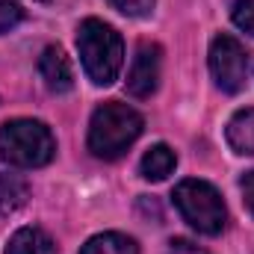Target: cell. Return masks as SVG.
Returning a JSON list of instances; mask_svg holds the SVG:
<instances>
[{
  "instance_id": "obj_1",
  "label": "cell",
  "mask_w": 254,
  "mask_h": 254,
  "mask_svg": "<svg viewBox=\"0 0 254 254\" xmlns=\"http://www.w3.org/2000/svg\"><path fill=\"white\" fill-rule=\"evenodd\" d=\"M77 51H80L83 71L89 74V80L95 86L116 83V77L125 65V42L116 27H110L98 18H86L77 30Z\"/></svg>"
},
{
  "instance_id": "obj_2",
  "label": "cell",
  "mask_w": 254,
  "mask_h": 254,
  "mask_svg": "<svg viewBox=\"0 0 254 254\" xmlns=\"http://www.w3.org/2000/svg\"><path fill=\"white\" fill-rule=\"evenodd\" d=\"M142 116L122 101H107L95 110L89 125V151L101 160H116L139 139L142 133Z\"/></svg>"
},
{
  "instance_id": "obj_3",
  "label": "cell",
  "mask_w": 254,
  "mask_h": 254,
  "mask_svg": "<svg viewBox=\"0 0 254 254\" xmlns=\"http://www.w3.org/2000/svg\"><path fill=\"white\" fill-rule=\"evenodd\" d=\"M57 154V139L51 127L36 119H15L0 127V160L15 169L48 166Z\"/></svg>"
},
{
  "instance_id": "obj_4",
  "label": "cell",
  "mask_w": 254,
  "mask_h": 254,
  "mask_svg": "<svg viewBox=\"0 0 254 254\" xmlns=\"http://www.w3.org/2000/svg\"><path fill=\"white\" fill-rule=\"evenodd\" d=\"M175 207L181 210L184 222H190L198 234H222L225 222H228V210H225V201L222 195L216 192L213 184L207 181H181L175 187Z\"/></svg>"
},
{
  "instance_id": "obj_5",
  "label": "cell",
  "mask_w": 254,
  "mask_h": 254,
  "mask_svg": "<svg viewBox=\"0 0 254 254\" xmlns=\"http://www.w3.org/2000/svg\"><path fill=\"white\" fill-rule=\"evenodd\" d=\"M210 74L216 86L228 95H237L249 77V54L234 36H216L210 45Z\"/></svg>"
},
{
  "instance_id": "obj_6",
  "label": "cell",
  "mask_w": 254,
  "mask_h": 254,
  "mask_svg": "<svg viewBox=\"0 0 254 254\" xmlns=\"http://www.w3.org/2000/svg\"><path fill=\"white\" fill-rule=\"evenodd\" d=\"M160 68H163V51L160 45H139L130 74H127V92L133 98H151L157 83H160Z\"/></svg>"
},
{
  "instance_id": "obj_7",
  "label": "cell",
  "mask_w": 254,
  "mask_h": 254,
  "mask_svg": "<svg viewBox=\"0 0 254 254\" xmlns=\"http://www.w3.org/2000/svg\"><path fill=\"white\" fill-rule=\"evenodd\" d=\"M39 74L45 80V86L57 95H65L74 89V71H71V63L60 48H45L42 57H39Z\"/></svg>"
},
{
  "instance_id": "obj_8",
  "label": "cell",
  "mask_w": 254,
  "mask_h": 254,
  "mask_svg": "<svg viewBox=\"0 0 254 254\" xmlns=\"http://www.w3.org/2000/svg\"><path fill=\"white\" fill-rule=\"evenodd\" d=\"M6 254H57V243L51 240L48 231L30 225V228H21L12 234Z\"/></svg>"
},
{
  "instance_id": "obj_9",
  "label": "cell",
  "mask_w": 254,
  "mask_h": 254,
  "mask_svg": "<svg viewBox=\"0 0 254 254\" xmlns=\"http://www.w3.org/2000/svg\"><path fill=\"white\" fill-rule=\"evenodd\" d=\"M225 136H228V145H231L237 154L252 157L254 154V107L240 110V113L228 122Z\"/></svg>"
},
{
  "instance_id": "obj_10",
  "label": "cell",
  "mask_w": 254,
  "mask_h": 254,
  "mask_svg": "<svg viewBox=\"0 0 254 254\" xmlns=\"http://www.w3.org/2000/svg\"><path fill=\"white\" fill-rule=\"evenodd\" d=\"M175 166H178V157H175V151H172L169 145H154V148H148L145 157H142V163H139L145 181H166V178L175 172Z\"/></svg>"
},
{
  "instance_id": "obj_11",
  "label": "cell",
  "mask_w": 254,
  "mask_h": 254,
  "mask_svg": "<svg viewBox=\"0 0 254 254\" xmlns=\"http://www.w3.org/2000/svg\"><path fill=\"white\" fill-rule=\"evenodd\" d=\"M27 181L24 178H18V175H3L0 172V219L3 216H12L18 207H24V201H27Z\"/></svg>"
},
{
  "instance_id": "obj_12",
  "label": "cell",
  "mask_w": 254,
  "mask_h": 254,
  "mask_svg": "<svg viewBox=\"0 0 254 254\" xmlns=\"http://www.w3.org/2000/svg\"><path fill=\"white\" fill-rule=\"evenodd\" d=\"M80 254H139V249H136V243H133L130 237L110 231V234L92 237V240L80 249Z\"/></svg>"
},
{
  "instance_id": "obj_13",
  "label": "cell",
  "mask_w": 254,
  "mask_h": 254,
  "mask_svg": "<svg viewBox=\"0 0 254 254\" xmlns=\"http://www.w3.org/2000/svg\"><path fill=\"white\" fill-rule=\"evenodd\" d=\"M231 18H234V24H237L243 33L254 36V0H237Z\"/></svg>"
},
{
  "instance_id": "obj_14",
  "label": "cell",
  "mask_w": 254,
  "mask_h": 254,
  "mask_svg": "<svg viewBox=\"0 0 254 254\" xmlns=\"http://www.w3.org/2000/svg\"><path fill=\"white\" fill-rule=\"evenodd\" d=\"M113 9H119L127 18H145L154 9V0H107Z\"/></svg>"
},
{
  "instance_id": "obj_15",
  "label": "cell",
  "mask_w": 254,
  "mask_h": 254,
  "mask_svg": "<svg viewBox=\"0 0 254 254\" xmlns=\"http://www.w3.org/2000/svg\"><path fill=\"white\" fill-rule=\"evenodd\" d=\"M21 6L15 0H0V33H9L18 21H21Z\"/></svg>"
},
{
  "instance_id": "obj_16",
  "label": "cell",
  "mask_w": 254,
  "mask_h": 254,
  "mask_svg": "<svg viewBox=\"0 0 254 254\" xmlns=\"http://www.w3.org/2000/svg\"><path fill=\"white\" fill-rule=\"evenodd\" d=\"M166 254H207V252H204L201 246H195L192 240H184V237H178V240H172V243H169Z\"/></svg>"
},
{
  "instance_id": "obj_17",
  "label": "cell",
  "mask_w": 254,
  "mask_h": 254,
  "mask_svg": "<svg viewBox=\"0 0 254 254\" xmlns=\"http://www.w3.org/2000/svg\"><path fill=\"white\" fill-rule=\"evenodd\" d=\"M240 187H243V198H246V204H249V210H252V216H254V172L243 175Z\"/></svg>"
}]
</instances>
